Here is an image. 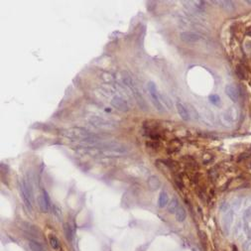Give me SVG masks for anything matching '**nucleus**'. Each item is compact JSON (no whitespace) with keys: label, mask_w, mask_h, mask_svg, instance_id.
Masks as SVG:
<instances>
[{"label":"nucleus","mask_w":251,"mask_h":251,"mask_svg":"<svg viewBox=\"0 0 251 251\" xmlns=\"http://www.w3.org/2000/svg\"><path fill=\"white\" fill-rule=\"evenodd\" d=\"M62 135L70 140L77 141L80 143H94L100 141V137L88 130L80 127H73L62 131Z\"/></svg>","instance_id":"1"},{"label":"nucleus","mask_w":251,"mask_h":251,"mask_svg":"<svg viewBox=\"0 0 251 251\" xmlns=\"http://www.w3.org/2000/svg\"><path fill=\"white\" fill-rule=\"evenodd\" d=\"M20 192H21V198H22L24 204L26 206L27 209L32 212L33 203H34L33 192H32V189H31V186L28 184L26 180H22L20 182Z\"/></svg>","instance_id":"2"},{"label":"nucleus","mask_w":251,"mask_h":251,"mask_svg":"<svg viewBox=\"0 0 251 251\" xmlns=\"http://www.w3.org/2000/svg\"><path fill=\"white\" fill-rule=\"evenodd\" d=\"M88 121L91 123L92 126L97 127V128H105L110 129L117 126V123L112 119L105 118L103 116L100 115H91L88 117Z\"/></svg>","instance_id":"3"},{"label":"nucleus","mask_w":251,"mask_h":251,"mask_svg":"<svg viewBox=\"0 0 251 251\" xmlns=\"http://www.w3.org/2000/svg\"><path fill=\"white\" fill-rule=\"evenodd\" d=\"M147 88L148 91H149V95L151 97V100L153 102L154 106L156 107V109L160 112H162L164 110V106L162 104V102L160 101V97H159V91L157 89V86L155 85V82H149L147 83Z\"/></svg>","instance_id":"4"},{"label":"nucleus","mask_w":251,"mask_h":251,"mask_svg":"<svg viewBox=\"0 0 251 251\" xmlns=\"http://www.w3.org/2000/svg\"><path fill=\"white\" fill-rule=\"evenodd\" d=\"M110 104L112 106L117 109L118 111H121V112H127L129 110V104L125 98H123L120 95H113L112 98L110 100Z\"/></svg>","instance_id":"5"},{"label":"nucleus","mask_w":251,"mask_h":251,"mask_svg":"<svg viewBox=\"0 0 251 251\" xmlns=\"http://www.w3.org/2000/svg\"><path fill=\"white\" fill-rule=\"evenodd\" d=\"M180 38L185 43H197L200 41L201 36L198 33L191 32V31H185L180 34Z\"/></svg>","instance_id":"6"},{"label":"nucleus","mask_w":251,"mask_h":251,"mask_svg":"<svg viewBox=\"0 0 251 251\" xmlns=\"http://www.w3.org/2000/svg\"><path fill=\"white\" fill-rule=\"evenodd\" d=\"M224 91L226 95L230 98L232 101L236 102L239 98V91H238L237 86H235L234 85H227L225 86Z\"/></svg>","instance_id":"7"},{"label":"nucleus","mask_w":251,"mask_h":251,"mask_svg":"<svg viewBox=\"0 0 251 251\" xmlns=\"http://www.w3.org/2000/svg\"><path fill=\"white\" fill-rule=\"evenodd\" d=\"M176 107H177V111H178L179 115L181 116V118L184 120V121H189V120L191 119V114L184 104L181 103V102H177Z\"/></svg>","instance_id":"8"},{"label":"nucleus","mask_w":251,"mask_h":251,"mask_svg":"<svg viewBox=\"0 0 251 251\" xmlns=\"http://www.w3.org/2000/svg\"><path fill=\"white\" fill-rule=\"evenodd\" d=\"M148 186H149V188L151 189L152 191H155V190H158L160 187H161V182L158 177L156 176H151L149 179H148Z\"/></svg>","instance_id":"9"},{"label":"nucleus","mask_w":251,"mask_h":251,"mask_svg":"<svg viewBox=\"0 0 251 251\" xmlns=\"http://www.w3.org/2000/svg\"><path fill=\"white\" fill-rule=\"evenodd\" d=\"M168 203H169L168 194H167L165 191H162L160 193L159 200H158V204H159V206L161 209H163V207H165L166 206H168Z\"/></svg>","instance_id":"10"},{"label":"nucleus","mask_w":251,"mask_h":251,"mask_svg":"<svg viewBox=\"0 0 251 251\" xmlns=\"http://www.w3.org/2000/svg\"><path fill=\"white\" fill-rule=\"evenodd\" d=\"M175 215H176L177 221L183 222L186 219V218H187V212H186V210L183 206H179L177 212H175Z\"/></svg>","instance_id":"11"},{"label":"nucleus","mask_w":251,"mask_h":251,"mask_svg":"<svg viewBox=\"0 0 251 251\" xmlns=\"http://www.w3.org/2000/svg\"><path fill=\"white\" fill-rule=\"evenodd\" d=\"M38 206L40 207V209L42 210V212H48L49 210H50V207H49L47 203H46V201L42 194L38 197Z\"/></svg>","instance_id":"12"},{"label":"nucleus","mask_w":251,"mask_h":251,"mask_svg":"<svg viewBox=\"0 0 251 251\" xmlns=\"http://www.w3.org/2000/svg\"><path fill=\"white\" fill-rule=\"evenodd\" d=\"M179 201L176 199V198H173V199L170 201V203L167 206V209H168V212L170 213H175L177 212L179 207Z\"/></svg>","instance_id":"13"},{"label":"nucleus","mask_w":251,"mask_h":251,"mask_svg":"<svg viewBox=\"0 0 251 251\" xmlns=\"http://www.w3.org/2000/svg\"><path fill=\"white\" fill-rule=\"evenodd\" d=\"M64 231H65V235H66L67 239L72 240L74 237V229L69 224H64Z\"/></svg>","instance_id":"14"},{"label":"nucleus","mask_w":251,"mask_h":251,"mask_svg":"<svg viewBox=\"0 0 251 251\" xmlns=\"http://www.w3.org/2000/svg\"><path fill=\"white\" fill-rule=\"evenodd\" d=\"M159 97H160V101L162 102L163 106H167L169 108V109H171L172 108V101L170 100V98L167 97L165 94H160L159 92Z\"/></svg>","instance_id":"15"},{"label":"nucleus","mask_w":251,"mask_h":251,"mask_svg":"<svg viewBox=\"0 0 251 251\" xmlns=\"http://www.w3.org/2000/svg\"><path fill=\"white\" fill-rule=\"evenodd\" d=\"M49 242H50V245L53 249H55V250H59L61 248V246H60V241H59V239L56 236H54V235H50V237H49Z\"/></svg>","instance_id":"16"},{"label":"nucleus","mask_w":251,"mask_h":251,"mask_svg":"<svg viewBox=\"0 0 251 251\" xmlns=\"http://www.w3.org/2000/svg\"><path fill=\"white\" fill-rule=\"evenodd\" d=\"M235 73H236L237 76L239 77L240 79H246V72L241 65H238V66L236 67V69H235Z\"/></svg>","instance_id":"17"},{"label":"nucleus","mask_w":251,"mask_h":251,"mask_svg":"<svg viewBox=\"0 0 251 251\" xmlns=\"http://www.w3.org/2000/svg\"><path fill=\"white\" fill-rule=\"evenodd\" d=\"M29 246L32 251H44V248L42 247L41 244H39L38 242H36V241L31 240L29 242Z\"/></svg>","instance_id":"18"},{"label":"nucleus","mask_w":251,"mask_h":251,"mask_svg":"<svg viewBox=\"0 0 251 251\" xmlns=\"http://www.w3.org/2000/svg\"><path fill=\"white\" fill-rule=\"evenodd\" d=\"M218 3L219 4H221V7H224L225 10H227V11H231L234 9V5H233V2L232 1H219Z\"/></svg>","instance_id":"19"},{"label":"nucleus","mask_w":251,"mask_h":251,"mask_svg":"<svg viewBox=\"0 0 251 251\" xmlns=\"http://www.w3.org/2000/svg\"><path fill=\"white\" fill-rule=\"evenodd\" d=\"M209 100L213 105H218L221 103V97L218 94H210L209 97Z\"/></svg>","instance_id":"20"},{"label":"nucleus","mask_w":251,"mask_h":251,"mask_svg":"<svg viewBox=\"0 0 251 251\" xmlns=\"http://www.w3.org/2000/svg\"><path fill=\"white\" fill-rule=\"evenodd\" d=\"M42 195H43V197H44L46 203H47V204H48L49 207H50V209H51V206H52V204H51V199H50V196H49V194L47 193V191H46V190H43V191H42Z\"/></svg>","instance_id":"21"},{"label":"nucleus","mask_w":251,"mask_h":251,"mask_svg":"<svg viewBox=\"0 0 251 251\" xmlns=\"http://www.w3.org/2000/svg\"><path fill=\"white\" fill-rule=\"evenodd\" d=\"M174 181L175 183L177 184V186L179 187V189H183V187H184V184H183V181H182V179H181V177H179V176H175V178H174Z\"/></svg>","instance_id":"22"},{"label":"nucleus","mask_w":251,"mask_h":251,"mask_svg":"<svg viewBox=\"0 0 251 251\" xmlns=\"http://www.w3.org/2000/svg\"><path fill=\"white\" fill-rule=\"evenodd\" d=\"M233 251H238V250H237V248H236V247H235V246H233Z\"/></svg>","instance_id":"23"}]
</instances>
